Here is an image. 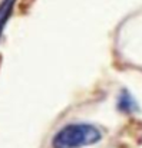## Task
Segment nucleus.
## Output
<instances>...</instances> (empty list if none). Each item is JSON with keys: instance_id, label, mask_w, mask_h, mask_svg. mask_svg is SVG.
Masks as SVG:
<instances>
[{"instance_id": "nucleus-2", "label": "nucleus", "mask_w": 142, "mask_h": 148, "mask_svg": "<svg viewBox=\"0 0 142 148\" xmlns=\"http://www.w3.org/2000/svg\"><path fill=\"white\" fill-rule=\"evenodd\" d=\"M13 3L14 0H4L1 4H0V36H1V32H3V27L12 13V9H13Z\"/></svg>"}, {"instance_id": "nucleus-3", "label": "nucleus", "mask_w": 142, "mask_h": 148, "mask_svg": "<svg viewBox=\"0 0 142 148\" xmlns=\"http://www.w3.org/2000/svg\"><path fill=\"white\" fill-rule=\"evenodd\" d=\"M118 106H119V109H122L124 112H132V111L137 108V103H135V101L131 98V95H129L126 91H124L122 95H121V98H119Z\"/></svg>"}, {"instance_id": "nucleus-1", "label": "nucleus", "mask_w": 142, "mask_h": 148, "mask_svg": "<svg viewBox=\"0 0 142 148\" xmlns=\"http://www.w3.org/2000/svg\"><path fill=\"white\" fill-rule=\"evenodd\" d=\"M102 138L100 131L91 124H69L59 130L53 140L52 148H82L96 144Z\"/></svg>"}]
</instances>
